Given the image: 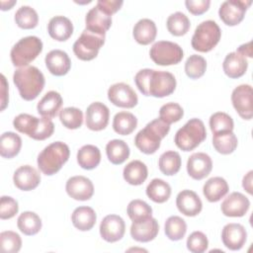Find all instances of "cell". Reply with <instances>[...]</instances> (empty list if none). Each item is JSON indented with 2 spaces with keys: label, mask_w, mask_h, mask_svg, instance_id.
Returning <instances> with one entry per match:
<instances>
[{
  "label": "cell",
  "mask_w": 253,
  "mask_h": 253,
  "mask_svg": "<svg viewBox=\"0 0 253 253\" xmlns=\"http://www.w3.org/2000/svg\"><path fill=\"white\" fill-rule=\"evenodd\" d=\"M138 90L144 96L163 98L171 95L176 88V79L168 71L154 69H141L134 76Z\"/></svg>",
  "instance_id": "obj_1"
},
{
  "label": "cell",
  "mask_w": 253,
  "mask_h": 253,
  "mask_svg": "<svg viewBox=\"0 0 253 253\" xmlns=\"http://www.w3.org/2000/svg\"><path fill=\"white\" fill-rule=\"evenodd\" d=\"M13 81L21 97L26 101L35 100L44 87V76L36 66L18 68L14 72Z\"/></svg>",
  "instance_id": "obj_2"
},
{
  "label": "cell",
  "mask_w": 253,
  "mask_h": 253,
  "mask_svg": "<svg viewBox=\"0 0 253 253\" xmlns=\"http://www.w3.org/2000/svg\"><path fill=\"white\" fill-rule=\"evenodd\" d=\"M169 130L170 125L160 119H155L137 132L134 137V144L141 152L153 154L158 150L161 139L168 134Z\"/></svg>",
  "instance_id": "obj_3"
},
{
  "label": "cell",
  "mask_w": 253,
  "mask_h": 253,
  "mask_svg": "<svg viewBox=\"0 0 253 253\" xmlns=\"http://www.w3.org/2000/svg\"><path fill=\"white\" fill-rule=\"evenodd\" d=\"M69 147L61 141H55L45 146L38 156V166L45 175L57 173L69 158Z\"/></svg>",
  "instance_id": "obj_4"
},
{
  "label": "cell",
  "mask_w": 253,
  "mask_h": 253,
  "mask_svg": "<svg viewBox=\"0 0 253 253\" xmlns=\"http://www.w3.org/2000/svg\"><path fill=\"white\" fill-rule=\"evenodd\" d=\"M207 137L206 126L200 119L189 120L175 134L174 142L183 151H191Z\"/></svg>",
  "instance_id": "obj_5"
},
{
  "label": "cell",
  "mask_w": 253,
  "mask_h": 253,
  "mask_svg": "<svg viewBox=\"0 0 253 253\" xmlns=\"http://www.w3.org/2000/svg\"><path fill=\"white\" fill-rule=\"evenodd\" d=\"M42 50V42L36 36H29L16 42L10 52L13 65L24 67L35 60Z\"/></svg>",
  "instance_id": "obj_6"
},
{
  "label": "cell",
  "mask_w": 253,
  "mask_h": 253,
  "mask_svg": "<svg viewBox=\"0 0 253 253\" xmlns=\"http://www.w3.org/2000/svg\"><path fill=\"white\" fill-rule=\"evenodd\" d=\"M220 37L221 31L218 25L212 20H207L196 28L191 44L195 50L208 52L218 43Z\"/></svg>",
  "instance_id": "obj_7"
},
{
  "label": "cell",
  "mask_w": 253,
  "mask_h": 253,
  "mask_svg": "<svg viewBox=\"0 0 253 253\" xmlns=\"http://www.w3.org/2000/svg\"><path fill=\"white\" fill-rule=\"evenodd\" d=\"M105 42V36L95 34L85 29L73 43L75 55L84 61L94 59Z\"/></svg>",
  "instance_id": "obj_8"
},
{
  "label": "cell",
  "mask_w": 253,
  "mask_h": 253,
  "mask_svg": "<svg viewBox=\"0 0 253 253\" xmlns=\"http://www.w3.org/2000/svg\"><path fill=\"white\" fill-rule=\"evenodd\" d=\"M150 58L158 65L167 66L179 63L183 56L182 47L173 42L159 41L156 42L150 48Z\"/></svg>",
  "instance_id": "obj_9"
},
{
  "label": "cell",
  "mask_w": 253,
  "mask_h": 253,
  "mask_svg": "<svg viewBox=\"0 0 253 253\" xmlns=\"http://www.w3.org/2000/svg\"><path fill=\"white\" fill-rule=\"evenodd\" d=\"M251 0H227L224 1L218 10L220 20L227 26L238 25L245 16L251 5Z\"/></svg>",
  "instance_id": "obj_10"
},
{
  "label": "cell",
  "mask_w": 253,
  "mask_h": 253,
  "mask_svg": "<svg viewBox=\"0 0 253 253\" xmlns=\"http://www.w3.org/2000/svg\"><path fill=\"white\" fill-rule=\"evenodd\" d=\"M109 101L117 107L131 109L137 105L138 98L134 90L126 83L113 84L108 90Z\"/></svg>",
  "instance_id": "obj_11"
},
{
  "label": "cell",
  "mask_w": 253,
  "mask_h": 253,
  "mask_svg": "<svg viewBox=\"0 0 253 253\" xmlns=\"http://www.w3.org/2000/svg\"><path fill=\"white\" fill-rule=\"evenodd\" d=\"M252 95V87L248 84L237 86L231 94L232 105L238 115L244 120H251L253 117Z\"/></svg>",
  "instance_id": "obj_12"
},
{
  "label": "cell",
  "mask_w": 253,
  "mask_h": 253,
  "mask_svg": "<svg viewBox=\"0 0 253 253\" xmlns=\"http://www.w3.org/2000/svg\"><path fill=\"white\" fill-rule=\"evenodd\" d=\"M126 231L124 219L117 214L106 215L100 224L101 237L110 243L121 240Z\"/></svg>",
  "instance_id": "obj_13"
},
{
  "label": "cell",
  "mask_w": 253,
  "mask_h": 253,
  "mask_svg": "<svg viewBox=\"0 0 253 253\" xmlns=\"http://www.w3.org/2000/svg\"><path fill=\"white\" fill-rule=\"evenodd\" d=\"M109 118V108L101 102H94L86 110V126L91 130H102L108 126Z\"/></svg>",
  "instance_id": "obj_14"
},
{
  "label": "cell",
  "mask_w": 253,
  "mask_h": 253,
  "mask_svg": "<svg viewBox=\"0 0 253 253\" xmlns=\"http://www.w3.org/2000/svg\"><path fill=\"white\" fill-rule=\"evenodd\" d=\"M69 197L77 201L90 200L94 194V186L90 179L84 176H73L69 178L65 186Z\"/></svg>",
  "instance_id": "obj_15"
},
{
  "label": "cell",
  "mask_w": 253,
  "mask_h": 253,
  "mask_svg": "<svg viewBox=\"0 0 253 253\" xmlns=\"http://www.w3.org/2000/svg\"><path fill=\"white\" fill-rule=\"evenodd\" d=\"M247 239L245 227L240 223H227L221 231L223 245L230 250H239L243 247Z\"/></svg>",
  "instance_id": "obj_16"
},
{
  "label": "cell",
  "mask_w": 253,
  "mask_h": 253,
  "mask_svg": "<svg viewBox=\"0 0 253 253\" xmlns=\"http://www.w3.org/2000/svg\"><path fill=\"white\" fill-rule=\"evenodd\" d=\"M249 207L250 202L247 197L239 192H233L223 200L220 210L226 216L240 217L248 211Z\"/></svg>",
  "instance_id": "obj_17"
},
{
  "label": "cell",
  "mask_w": 253,
  "mask_h": 253,
  "mask_svg": "<svg viewBox=\"0 0 253 253\" xmlns=\"http://www.w3.org/2000/svg\"><path fill=\"white\" fill-rule=\"evenodd\" d=\"M212 169L211 158L204 152L193 153L187 161L188 174L195 180L206 178Z\"/></svg>",
  "instance_id": "obj_18"
},
{
  "label": "cell",
  "mask_w": 253,
  "mask_h": 253,
  "mask_svg": "<svg viewBox=\"0 0 253 253\" xmlns=\"http://www.w3.org/2000/svg\"><path fill=\"white\" fill-rule=\"evenodd\" d=\"M159 231V225L152 216L140 221H132L130 226L131 237L138 242H149L153 240Z\"/></svg>",
  "instance_id": "obj_19"
},
{
  "label": "cell",
  "mask_w": 253,
  "mask_h": 253,
  "mask_svg": "<svg viewBox=\"0 0 253 253\" xmlns=\"http://www.w3.org/2000/svg\"><path fill=\"white\" fill-rule=\"evenodd\" d=\"M86 29L98 35L105 36L112 25V16L102 11L97 5L86 14Z\"/></svg>",
  "instance_id": "obj_20"
},
{
  "label": "cell",
  "mask_w": 253,
  "mask_h": 253,
  "mask_svg": "<svg viewBox=\"0 0 253 253\" xmlns=\"http://www.w3.org/2000/svg\"><path fill=\"white\" fill-rule=\"evenodd\" d=\"M13 181L18 189L22 191H31L39 186L41 175L36 168L30 165H23L15 171Z\"/></svg>",
  "instance_id": "obj_21"
},
{
  "label": "cell",
  "mask_w": 253,
  "mask_h": 253,
  "mask_svg": "<svg viewBox=\"0 0 253 253\" xmlns=\"http://www.w3.org/2000/svg\"><path fill=\"white\" fill-rule=\"evenodd\" d=\"M176 206L179 211L187 216L198 215L203 209L200 197L191 190H183L177 195Z\"/></svg>",
  "instance_id": "obj_22"
},
{
  "label": "cell",
  "mask_w": 253,
  "mask_h": 253,
  "mask_svg": "<svg viewBox=\"0 0 253 253\" xmlns=\"http://www.w3.org/2000/svg\"><path fill=\"white\" fill-rule=\"evenodd\" d=\"M44 62L48 71L55 76L65 75L71 67V61L68 54L61 49L50 50L45 55Z\"/></svg>",
  "instance_id": "obj_23"
},
{
  "label": "cell",
  "mask_w": 253,
  "mask_h": 253,
  "mask_svg": "<svg viewBox=\"0 0 253 253\" xmlns=\"http://www.w3.org/2000/svg\"><path fill=\"white\" fill-rule=\"evenodd\" d=\"M47 32L53 40L64 42L71 37L73 33V25L68 18L64 16H55L49 20Z\"/></svg>",
  "instance_id": "obj_24"
},
{
  "label": "cell",
  "mask_w": 253,
  "mask_h": 253,
  "mask_svg": "<svg viewBox=\"0 0 253 253\" xmlns=\"http://www.w3.org/2000/svg\"><path fill=\"white\" fill-rule=\"evenodd\" d=\"M248 67V61L245 56L233 51L228 53L222 63L224 73L229 78H239L245 74Z\"/></svg>",
  "instance_id": "obj_25"
},
{
  "label": "cell",
  "mask_w": 253,
  "mask_h": 253,
  "mask_svg": "<svg viewBox=\"0 0 253 253\" xmlns=\"http://www.w3.org/2000/svg\"><path fill=\"white\" fill-rule=\"evenodd\" d=\"M62 106L61 95L56 91L47 92L38 103V113L46 119L54 118Z\"/></svg>",
  "instance_id": "obj_26"
},
{
  "label": "cell",
  "mask_w": 253,
  "mask_h": 253,
  "mask_svg": "<svg viewBox=\"0 0 253 253\" xmlns=\"http://www.w3.org/2000/svg\"><path fill=\"white\" fill-rule=\"evenodd\" d=\"M229 187L227 182L221 177L210 178L203 187V193L206 199L211 203L221 200L227 193Z\"/></svg>",
  "instance_id": "obj_27"
},
{
  "label": "cell",
  "mask_w": 253,
  "mask_h": 253,
  "mask_svg": "<svg viewBox=\"0 0 253 253\" xmlns=\"http://www.w3.org/2000/svg\"><path fill=\"white\" fill-rule=\"evenodd\" d=\"M157 34L155 23L150 19H141L133 27L132 35L134 40L142 45L152 42Z\"/></svg>",
  "instance_id": "obj_28"
},
{
  "label": "cell",
  "mask_w": 253,
  "mask_h": 253,
  "mask_svg": "<svg viewBox=\"0 0 253 253\" xmlns=\"http://www.w3.org/2000/svg\"><path fill=\"white\" fill-rule=\"evenodd\" d=\"M96 212L90 207H78L73 211L71 215L73 225L81 231L92 229L96 223Z\"/></svg>",
  "instance_id": "obj_29"
},
{
  "label": "cell",
  "mask_w": 253,
  "mask_h": 253,
  "mask_svg": "<svg viewBox=\"0 0 253 253\" xmlns=\"http://www.w3.org/2000/svg\"><path fill=\"white\" fill-rule=\"evenodd\" d=\"M124 179L130 185L138 186L141 185L147 178L148 171L146 165L140 160H132L123 171Z\"/></svg>",
  "instance_id": "obj_30"
},
{
  "label": "cell",
  "mask_w": 253,
  "mask_h": 253,
  "mask_svg": "<svg viewBox=\"0 0 253 253\" xmlns=\"http://www.w3.org/2000/svg\"><path fill=\"white\" fill-rule=\"evenodd\" d=\"M100 149L93 144L83 145L77 152V162L83 169L92 170L100 164Z\"/></svg>",
  "instance_id": "obj_31"
},
{
  "label": "cell",
  "mask_w": 253,
  "mask_h": 253,
  "mask_svg": "<svg viewBox=\"0 0 253 253\" xmlns=\"http://www.w3.org/2000/svg\"><path fill=\"white\" fill-rule=\"evenodd\" d=\"M129 147L122 139H113L106 145V153L111 163L120 165L124 163L129 156Z\"/></svg>",
  "instance_id": "obj_32"
},
{
  "label": "cell",
  "mask_w": 253,
  "mask_h": 253,
  "mask_svg": "<svg viewBox=\"0 0 253 253\" xmlns=\"http://www.w3.org/2000/svg\"><path fill=\"white\" fill-rule=\"evenodd\" d=\"M147 197L154 203H165L171 196L170 185L162 179L155 178L146 187Z\"/></svg>",
  "instance_id": "obj_33"
},
{
  "label": "cell",
  "mask_w": 253,
  "mask_h": 253,
  "mask_svg": "<svg viewBox=\"0 0 253 253\" xmlns=\"http://www.w3.org/2000/svg\"><path fill=\"white\" fill-rule=\"evenodd\" d=\"M22 147L21 137L13 132H4L0 137V154L4 158H12L16 156Z\"/></svg>",
  "instance_id": "obj_34"
},
{
  "label": "cell",
  "mask_w": 253,
  "mask_h": 253,
  "mask_svg": "<svg viewBox=\"0 0 253 253\" xmlns=\"http://www.w3.org/2000/svg\"><path fill=\"white\" fill-rule=\"evenodd\" d=\"M137 126L136 117L129 112L117 113L113 120L114 130L122 135H127L131 133Z\"/></svg>",
  "instance_id": "obj_35"
},
{
  "label": "cell",
  "mask_w": 253,
  "mask_h": 253,
  "mask_svg": "<svg viewBox=\"0 0 253 253\" xmlns=\"http://www.w3.org/2000/svg\"><path fill=\"white\" fill-rule=\"evenodd\" d=\"M17 225L25 235H35L42 228V219L34 211H24L19 215Z\"/></svg>",
  "instance_id": "obj_36"
},
{
  "label": "cell",
  "mask_w": 253,
  "mask_h": 253,
  "mask_svg": "<svg viewBox=\"0 0 253 253\" xmlns=\"http://www.w3.org/2000/svg\"><path fill=\"white\" fill-rule=\"evenodd\" d=\"M237 137L233 131H224L215 133L212 136V145L214 149L221 154H230L237 147Z\"/></svg>",
  "instance_id": "obj_37"
},
{
  "label": "cell",
  "mask_w": 253,
  "mask_h": 253,
  "mask_svg": "<svg viewBox=\"0 0 253 253\" xmlns=\"http://www.w3.org/2000/svg\"><path fill=\"white\" fill-rule=\"evenodd\" d=\"M159 170L167 176L175 175L181 168V157L177 151L169 150L162 153L158 161Z\"/></svg>",
  "instance_id": "obj_38"
},
{
  "label": "cell",
  "mask_w": 253,
  "mask_h": 253,
  "mask_svg": "<svg viewBox=\"0 0 253 253\" xmlns=\"http://www.w3.org/2000/svg\"><path fill=\"white\" fill-rule=\"evenodd\" d=\"M164 231L166 236L173 241L181 240L187 231V223L186 221L178 216V215H172L169 216L164 225Z\"/></svg>",
  "instance_id": "obj_39"
},
{
  "label": "cell",
  "mask_w": 253,
  "mask_h": 253,
  "mask_svg": "<svg viewBox=\"0 0 253 253\" xmlns=\"http://www.w3.org/2000/svg\"><path fill=\"white\" fill-rule=\"evenodd\" d=\"M169 33L176 37H181L187 34L191 23L189 18L182 12H175L171 14L166 22Z\"/></svg>",
  "instance_id": "obj_40"
},
{
  "label": "cell",
  "mask_w": 253,
  "mask_h": 253,
  "mask_svg": "<svg viewBox=\"0 0 253 253\" xmlns=\"http://www.w3.org/2000/svg\"><path fill=\"white\" fill-rule=\"evenodd\" d=\"M15 22L19 28L30 30L37 27L39 16L34 8L30 6H21L15 13Z\"/></svg>",
  "instance_id": "obj_41"
},
{
  "label": "cell",
  "mask_w": 253,
  "mask_h": 253,
  "mask_svg": "<svg viewBox=\"0 0 253 253\" xmlns=\"http://www.w3.org/2000/svg\"><path fill=\"white\" fill-rule=\"evenodd\" d=\"M39 124L40 119L29 114H20L13 121L14 127L19 132L25 133L31 138H33L34 134L36 133Z\"/></svg>",
  "instance_id": "obj_42"
},
{
  "label": "cell",
  "mask_w": 253,
  "mask_h": 253,
  "mask_svg": "<svg viewBox=\"0 0 253 253\" xmlns=\"http://www.w3.org/2000/svg\"><path fill=\"white\" fill-rule=\"evenodd\" d=\"M59 120L66 128L76 129L83 124V113L78 108L67 107L59 112Z\"/></svg>",
  "instance_id": "obj_43"
},
{
  "label": "cell",
  "mask_w": 253,
  "mask_h": 253,
  "mask_svg": "<svg viewBox=\"0 0 253 253\" xmlns=\"http://www.w3.org/2000/svg\"><path fill=\"white\" fill-rule=\"evenodd\" d=\"M128 217L132 221H140L152 216L151 207L142 200H132L126 209Z\"/></svg>",
  "instance_id": "obj_44"
},
{
  "label": "cell",
  "mask_w": 253,
  "mask_h": 253,
  "mask_svg": "<svg viewBox=\"0 0 253 253\" xmlns=\"http://www.w3.org/2000/svg\"><path fill=\"white\" fill-rule=\"evenodd\" d=\"M210 126L212 134H215L224 131H232L234 123L232 118L226 113L216 112L210 118Z\"/></svg>",
  "instance_id": "obj_45"
},
{
  "label": "cell",
  "mask_w": 253,
  "mask_h": 253,
  "mask_svg": "<svg viewBox=\"0 0 253 253\" xmlns=\"http://www.w3.org/2000/svg\"><path fill=\"white\" fill-rule=\"evenodd\" d=\"M207 69L206 59L198 54H192L185 62V72L191 79L202 77Z\"/></svg>",
  "instance_id": "obj_46"
},
{
  "label": "cell",
  "mask_w": 253,
  "mask_h": 253,
  "mask_svg": "<svg viewBox=\"0 0 253 253\" xmlns=\"http://www.w3.org/2000/svg\"><path fill=\"white\" fill-rule=\"evenodd\" d=\"M22 247L20 235L14 231L7 230L0 233V248L4 253H17Z\"/></svg>",
  "instance_id": "obj_47"
},
{
  "label": "cell",
  "mask_w": 253,
  "mask_h": 253,
  "mask_svg": "<svg viewBox=\"0 0 253 253\" xmlns=\"http://www.w3.org/2000/svg\"><path fill=\"white\" fill-rule=\"evenodd\" d=\"M184 111L182 107L177 103H167L163 105L159 110V119L170 125L180 121L183 118Z\"/></svg>",
  "instance_id": "obj_48"
},
{
  "label": "cell",
  "mask_w": 253,
  "mask_h": 253,
  "mask_svg": "<svg viewBox=\"0 0 253 253\" xmlns=\"http://www.w3.org/2000/svg\"><path fill=\"white\" fill-rule=\"evenodd\" d=\"M209 241L202 231L192 232L187 239V248L193 253H203L208 249Z\"/></svg>",
  "instance_id": "obj_49"
},
{
  "label": "cell",
  "mask_w": 253,
  "mask_h": 253,
  "mask_svg": "<svg viewBox=\"0 0 253 253\" xmlns=\"http://www.w3.org/2000/svg\"><path fill=\"white\" fill-rule=\"evenodd\" d=\"M19 211L18 202L9 196H2L0 200V218L9 219L16 215Z\"/></svg>",
  "instance_id": "obj_50"
},
{
  "label": "cell",
  "mask_w": 253,
  "mask_h": 253,
  "mask_svg": "<svg viewBox=\"0 0 253 253\" xmlns=\"http://www.w3.org/2000/svg\"><path fill=\"white\" fill-rule=\"evenodd\" d=\"M54 131V125L50 119L41 118L40 124L36 133L33 136V139L36 140H44L51 136Z\"/></svg>",
  "instance_id": "obj_51"
},
{
  "label": "cell",
  "mask_w": 253,
  "mask_h": 253,
  "mask_svg": "<svg viewBox=\"0 0 253 253\" xmlns=\"http://www.w3.org/2000/svg\"><path fill=\"white\" fill-rule=\"evenodd\" d=\"M185 5L193 15H202L210 8V0H186Z\"/></svg>",
  "instance_id": "obj_52"
},
{
  "label": "cell",
  "mask_w": 253,
  "mask_h": 253,
  "mask_svg": "<svg viewBox=\"0 0 253 253\" xmlns=\"http://www.w3.org/2000/svg\"><path fill=\"white\" fill-rule=\"evenodd\" d=\"M123 4L124 2L121 0H99L97 2V6L110 16L118 12L123 6Z\"/></svg>",
  "instance_id": "obj_53"
},
{
  "label": "cell",
  "mask_w": 253,
  "mask_h": 253,
  "mask_svg": "<svg viewBox=\"0 0 253 253\" xmlns=\"http://www.w3.org/2000/svg\"><path fill=\"white\" fill-rule=\"evenodd\" d=\"M8 83L3 74H1V111H4L8 105Z\"/></svg>",
  "instance_id": "obj_54"
},
{
  "label": "cell",
  "mask_w": 253,
  "mask_h": 253,
  "mask_svg": "<svg viewBox=\"0 0 253 253\" xmlns=\"http://www.w3.org/2000/svg\"><path fill=\"white\" fill-rule=\"evenodd\" d=\"M252 175H253V171H249L244 177H243V181H242V186L243 188L246 190L247 193H249L250 195H252Z\"/></svg>",
  "instance_id": "obj_55"
},
{
  "label": "cell",
  "mask_w": 253,
  "mask_h": 253,
  "mask_svg": "<svg viewBox=\"0 0 253 253\" xmlns=\"http://www.w3.org/2000/svg\"><path fill=\"white\" fill-rule=\"evenodd\" d=\"M238 53L242 54L243 56H248V57H252V47H251V42H248L244 44H241L237 50Z\"/></svg>",
  "instance_id": "obj_56"
},
{
  "label": "cell",
  "mask_w": 253,
  "mask_h": 253,
  "mask_svg": "<svg viewBox=\"0 0 253 253\" xmlns=\"http://www.w3.org/2000/svg\"><path fill=\"white\" fill-rule=\"evenodd\" d=\"M16 3H17L16 1H8V2L1 1V10H3V11L9 10V9H11Z\"/></svg>",
  "instance_id": "obj_57"
}]
</instances>
